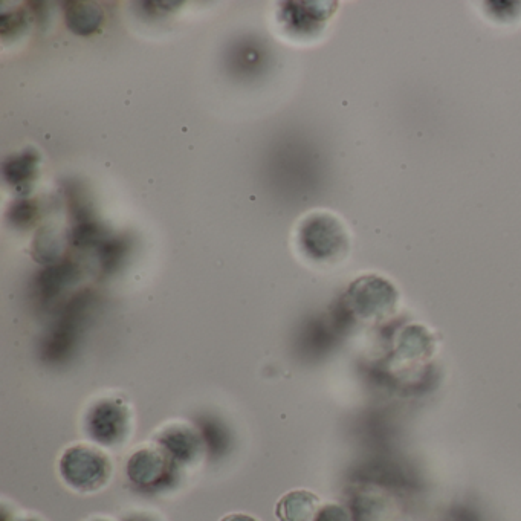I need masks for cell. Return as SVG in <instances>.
Wrapping results in <instances>:
<instances>
[{
    "instance_id": "1",
    "label": "cell",
    "mask_w": 521,
    "mask_h": 521,
    "mask_svg": "<svg viewBox=\"0 0 521 521\" xmlns=\"http://www.w3.org/2000/svg\"><path fill=\"white\" fill-rule=\"evenodd\" d=\"M300 245L315 260H332L347 250V234L337 217L311 214L298 231Z\"/></svg>"
},
{
    "instance_id": "4",
    "label": "cell",
    "mask_w": 521,
    "mask_h": 521,
    "mask_svg": "<svg viewBox=\"0 0 521 521\" xmlns=\"http://www.w3.org/2000/svg\"><path fill=\"white\" fill-rule=\"evenodd\" d=\"M39 166V152L34 149H25L23 152L5 159L2 164V175L17 193L28 195L33 190L34 182L39 175Z\"/></svg>"
},
{
    "instance_id": "11",
    "label": "cell",
    "mask_w": 521,
    "mask_h": 521,
    "mask_svg": "<svg viewBox=\"0 0 521 521\" xmlns=\"http://www.w3.org/2000/svg\"><path fill=\"white\" fill-rule=\"evenodd\" d=\"M37 213H39V207H37L36 202L30 201V199H22V201L13 204L8 217H10L11 224L16 225V227H28V225L33 224Z\"/></svg>"
},
{
    "instance_id": "12",
    "label": "cell",
    "mask_w": 521,
    "mask_h": 521,
    "mask_svg": "<svg viewBox=\"0 0 521 521\" xmlns=\"http://www.w3.org/2000/svg\"><path fill=\"white\" fill-rule=\"evenodd\" d=\"M315 521H347V517L343 509L337 506H326L318 512Z\"/></svg>"
},
{
    "instance_id": "8",
    "label": "cell",
    "mask_w": 521,
    "mask_h": 521,
    "mask_svg": "<svg viewBox=\"0 0 521 521\" xmlns=\"http://www.w3.org/2000/svg\"><path fill=\"white\" fill-rule=\"evenodd\" d=\"M31 16L25 10L2 13L0 16V36L2 39H14L30 28Z\"/></svg>"
},
{
    "instance_id": "5",
    "label": "cell",
    "mask_w": 521,
    "mask_h": 521,
    "mask_svg": "<svg viewBox=\"0 0 521 521\" xmlns=\"http://www.w3.org/2000/svg\"><path fill=\"white\" fill-rule=\"evenodd\" d=\"M65 20L69 30L78 36H92L100 30L104 14L92 2H68L65 4Z\"/></svg>"
},
{
    "instance_id": "7",
    "label": "cell",
    "mask_w": 521,
    "mask_h": 521,
    "mask_svg": "<svg viewBox=\"0 0 521 521\" xmlns=\"http://www.w3.org/2000/svg\"><path fill=\"white\" fill-rule=\"evenodd\" d=\"M164 473V460L161 454L152 450L140 451L129 463L130 479L141 485L155 482Z\"/></svg>"
},
{
    "instance_id": "2",
    "label": "cell",
    "mask_w": 521,
    "mask_h": 521,
    "mask_svg": "<svg viewBox=\"0 0 521 521\" xmlns=\"http://www.w3.org/2000/svg\"><path fill=\"white\" fill-rule=\"evenodd\" d=\"M111 462L95 448L78 445L66 451L60 471L66 482L78 491H95L109 479Z\"/></svg>"
},
{
    "instance_id": "9",
    "label": "cell",
    "mask_w": 521,
    "mask_h": 521,
    "mask_svg": "<svg viewBox=\"0 0 521 521\" xmlns=\"http://www.w3.org/2000/svg\"><path fill=\"white\" fill-rule=\"evenodd\" d=\"M263 57L265 54L259 46H254V43H245L236 49L233 59L240 71L245 74H251V72L254 74L262 68Z\"/></svg>"
},
{
    "instance_id": "3",
    "label": "cell",
    "mask_w": 521,
    "mask_h": 521,
    "mask_svg": "<svg viewBox=\"0 0 521 521\" xmlns=\"http://www.w3.org/2000/svg\"><path fill=\"white\" fill-rule=\"evenodd\" d=\"M337 7V2H283L279 22L294 36H312L323 30Z\"/></svg>"
},
{
    "instance_id": "13",
    "label": "cell",
    "mask_w": 521,
    "mask_h": 521,
    "mask_svg": "<svg viewBox=\"0 0 521 521\" xmlns=\"http://www.w3.org/2000/svg\"><path fill=\"white\" fill-rule=\"evenodd\" d=\"M222 521H257L256 518L246 514H231L227 515Z\"/></svg>"
},
{
    "instance_id": "6",
    "label": "cell",
    "mask_w": 521,
    "mask_h": 521,
    "mask_svg": "<svg viewBox=\"0 0 521 521\" xmlns=\"http://www.w3.org/2000/svg\"><path fill=\"white\" fill-rule=\"evenodd\" d=\"M320 499L309 491H292L277 503L280 521H311L318 512Z\"/></svg>"
},
{
    "instance_id": "10",
    "label": "cell",
    "mask_w": 521,
    "mask_h": 521,
    "mask_svg": "<svg viewBox=\"0 0 521 521\" xmlns=\"http://www.w3.org/2000/svg\"><path fill=\"white\" fill-rule=\"evenodd\" d=\"M34 251L39 254L40 262H52L60 251V239L56 231L43 228L36 236Z\"/></svg>"
}]
</instances>
